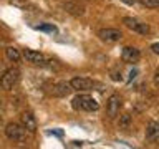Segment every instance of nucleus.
<instances>
[{
  "label": "nucleus",
  "mask_w": 159,
  "mask_h": 149,
  "mask_svg": "<svg viewBox=\"0 0 159 149\" xmlns=\"http://www.w3.org/2000/svg\"><path fill=\"white\" fill-rule=\"evenodd\" d=\"M5 136H7L10 141H23L25 136H27V131L22 124L17 123H8L5 126Z\"/></svg>",
  "instance_id": "20e7f679"
},
{
  "label": "nucleus",
  "mask_w": 159,
  "mask_h": 149,
  "mask_svg": "<svg viewBox=\"0 0 159 149\" xmlns=\"http://www.w3.org/2000/svg\"><path fill=\"white\" fill-rule=\"evenodd\" d=\"M5 55H7V58L10 60V61H18L20 56H22V55H20V52H18L15 47H8L7 50H5Z\"/></svg>",
  "instance_id": "4468645a"
},
{
  "label": "nucleus",
  "mask_w": 159,
  "mask_h": 149,
  "mask_svg": "<svg viewBox=\"0 0 159 149\" xmlns=\"http://www.w3.org/2000/svg\"><path fill=\"white\" fill-rule=\"evenodd\" d=\"M123 23L126 25V27L131 30V32H136V33H139V35H149V33H151V27H149L148 23L141 22V20H138V18L124 17V18H123Z\"/></svg>",
  "instance_id": "7ed1b4c3"
},
{
  "label": "nucleus",
  "mask_w": 159,
  "mask_h": 149,
  "mask_svg": "<svg viewBox=\"0 0 159 149\" xmlns=\"http://www.w3.org/2000/svg\"><path fill=\"white\" fill-rule=\"evenodd\" d=\"M141 3L148 8H157L159 7V0H141Z\"/></svg>",
  "instance_id": "f3484780"
},
{
  "label": "nucleus",
  "mask_w": 159,
  "mask_h": 149,
  "mask_svg": "<svg viewBox=\"0 0 159 149\" xmlns=\"http://www.w3.org/2000/svg\"><path fill=\"white\" fill-rule=\"evenodd\" d=\"M98 37L106 43H116L123 38V33L118 28H101L98 32Z\"/></svg>",
  "instance_id": "39448f33"
},
{
  "label": "nucleus",
  "mask_w": 159,
  "mask_h": 149,
  "mask_svg": "<svg viewBox=\"0 0 159 149\" xmlns=\"http://www.w3.org/2000/svg\"><path fill=\"white\" fill-rule=\"evenodd\" d=\"M71 91V86H70V83L66 81H60V83H55L52 89H50V93L53 94V96H58V98H61V96H66V94Z\"/></svg>",
  "instance_id": "9b49d317"
},
{
  "label": "nucleus",
  "mask_w": 159,
  "mask_h": 149,
  "mask_svg": "<svg viewBox=\"0 0 159 149\" xmlns=\"http://www.w3.org/2000/svg\"><path fill=\"white\" fill-rule=\"evenodd\" d=\"M22 126L25 128V131L28 133H35L37 131V119L30 111H25L22 114Z\"/></svg>",
  "instance_id": "9d476101"
},
{
  "label": "nucleus",
  "mask_w": 159,
  "mask_h": 149,
  "mask_svg": "<svg viewBox=\"0 0 159 149\" xmlns=\"http://www.w3.org/2000/svg\"><path fill=\"white\" fill-rule=\"evenodd\" d=\"M151 50H152V53L157 55V53H159V43H154L152 47H151Z\"/></svg>",
  "instance_id": "6ab92c4d"
},
{
  "label": "nucleus",
  "mask_w": 159,
  "mask_h": 149,
  "mask_svg": "<svg viewBox=\"0 0 159 149\" xmlns=\"http://www.w3.org/2000/svg\"><path fill=\"white\" fill-rule=\"evenodd\" d=\"M159 138V124L156 121H149L146 128V139L148 141H156Z\"/></svg>",
  "instance_id": "f8f14e48"
},
{
  "label": "nucleus",
  "mask_w": 159,
  "mask_h": 149,
  "mask_svg": "<svg viewBox=\"0 0 159 149\" xmlns=\"http://www.w3.org/2000/svg\"><path fill=\"white\" fill-rule=\"evenodd\" d=\"M23 58L35 66H47V56L35 50H23Z\"/></svg>",
  "instance_id": "423d86ee"
},
{
  "label": "nucleus",
  "mask_w": 159,
  "mask_h": 149,
  "mask_svg": "<svg viewBox=\"0 0 159 149\" xmlns=\"http://www.w3.org/2000/svg\"><path fill=\"white\" fill-rule=\"evenodd\" d=\"M20 79V71L17 68H8L7 71H5L2 74V78H0V86H2L3 89H7V91H10L15 84L18 83Z\"/></svg>",
  "instance_id": "f03ea898"
},
{
  "label": "nucleus",
  "mask_w": 159,
  "mask_h": 149,
  "mask_svg": "<svg viewBox=\"0 0 159 149\" xmlns=\"http://www.w3.org/2000/svg\"><path fill=\"white\" fill-rule=\"evenodd\" d=\"M71 89H78V91H84V89H91L94 86V83L89 78H83V76H76L70 81Z\"/></svg>",
  "instance_id": "1a4fd4ad"
},
{
  "label": "nucleus",
  "mask_w": 159,
  "mask_h": 149,
  "mask_svg": "<svg viewBox=\"0 0 159 149\" xmlns=\"http://www.w3.org/2000/svg\"><path fill=\"white\" fill-rule=\"evenodd\" d=\"M37 30H42V32H48V33H57L58 28L55 25H38Z\"/></svg>",
  "instance_id": "dca6fc26"
},
{
  "label": "nucleus",
  "mask_w": 159,
  "mask_h": 149,
  "mask_svg": "<svg viewBox=\"0 0 159 149\" xmlns=\"http://www.w3.org/2000/svg\"><path fill=\"white\" fill-rule=\"evenodd\" d=\"M71 106L73 109H76V111H98L99 109V103L94 99L93 96H89V94H76L73 99H71Z\"/></svg>",
  "instance_id": "f257e3e1"
},
{
  "label": "nucleus",
  "mask_w": 159,
  "mask_h": 149,
  "mask_svg": "<svg viewBox=\"0 0 159 149\" xmlns=\"http://www.w3.org/2000/svg\"><path fill=\"white\" fill-rule=\"evenodd\" d=\"M121 2H124L126 5H133L134 2H136V0H121Z\"/></svg>",
  "instance_id": "aec40b11"
},
{
  "label": "nucleus",
  "mask_w": 159,
  "mask_h": 149,
  "mask_svg": "<svg viewBox=\"0 0 159 149\" xmlns=\"http://www.w3.org/2000/svg\"><path fill=\"white\" fill-rule=\"evenodd\" d=\"M141 58V53L136 47H124L121 52V60L124 63H138Z\"/></svg>",
  "instance_id": "6e6552de"
},
{
  "label": "nucleus",
  "mask_w": 159,
  "mask_h": 149,
  "mask_svg": "<svg viewBox=\"0 0 159 149\" xmlns=\"http://www.w3.org/2000/svg\"><path fill=\"white\" fill-rule=\"evenodd\" d=\"M121 98H119V94H111V96L108 98V101H106V114H108V118H116L118 116V113H119V109H121Z\"/></svg>",
  "instance_id": "0eeeda50"
},
{
  "label": "nucleus",
  "mask_w": 159,
  "mask_h": 149,
  "mask_svg": "<svg viewBox=\"0 0 159 149\" xmlns=\"http://www.w3.org/2000/svg\"><path fill=\"white\" fill-rule=\"evenodd\" d=\"M63 8L66 10L68 13L75 15V17H80V15L84 13V8L81 7V5L75 3V2H65V3H63Z\"/></svg>",
  "instance_id": "ddd939ff"
},
{
  "label": "nucleus",
  "mask_w": 159,
  "mask_h": 149,
  "mask_svg": "<svg viewBox=\"0 0 159 149\" xmlns=\"http://www.w3.org/2000/svg\"><path fill=\"white\" fill-rule=\"evenodd\" d=\"M154 84H159V70H156V71H154Z\"/></svg>",
  "instance_id": "a211bd4d"
},
{
  "label": "nucleus",
  "mask_w": 159,
  "mask_h": 149,
  "mask_svg": "<svg viewBox=\"0 0 159 149\" xmlns=\"http://www.w3.org/2000/svg\"><path fill=\"white\" fill-rule=\"evenodd\" d=\"M129 126H131V114H123L121 118H119V128L123 129H128Z\"/></svg>",
  "instance_id": "2eb2a0df"
}]
</instances>
